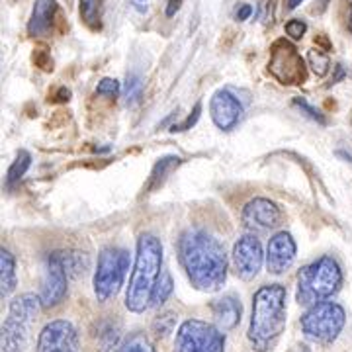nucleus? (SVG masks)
<instances>
[{
    "label": "nucleus",
    "mask_w": 352,
    "mask_h": 352,
    "mask_svg": "<svg viewBox=\"0 0 352 352\" xmlns=\"http://www.w3.org/2000/svg\"><path fill=\"white\" fill-rule=\"evenodd\" d=\"M178 261L190 284L200 292H219L227 280L223 245L201 229H188L178 239Z\"/></svg>",
    "instance_id": "nucleus-1"
},
{
    "label": "nucleus",
    "mask_w": 352,
    "mask_h": 352,
    "mask_svg": "<svg viewBox=\"0 0 352 352\" xmlns=\"http://www.w3.org/2000/svg\"><path fill=\"white\" fill-rule=\"evenodd\" d=\"M288 323V292L282 284H266L252 296L251 323L247 339L252 351L268 352L274 349Z\"/></svg>",
    "instance_id": "nucleus-2"
},
{
    "label": "nucleus",
    "mask_w": 352,
    "mask_h": 352,
    "mask_svg": "<svg viewBox=\"0 0 352 352\" xmlns=\"http://www.w3.org/2000/svg\"><path fill=\"white\" fill-rule=\"evenodd\" d=\"M163 272V245L151 233L138 239L135 264L126 292V307L131 314H143L151 307V294Z\"/></svg>",
    "instance_id": "nucleus-3"
},
{
    "label": "nucleus",
    "mask_w": 352,
    "mask_h": 352,
    "mask_svg": "<svg viewBox=\"0 0 352 352\" xmlns=\"http://www.w3.org/2000/svg\"><path fill=\"white\" fill-rule=\"evenodd\" d=\"M342 286V268L333 256H321L315 263L303 266L298 274V303L311 307L327 302Z\"/></svg>",
    "instance_id": "nucleus-4"
},
{
    "label": "nucleus",
    "mask_w": 352,
    "mask_h": 352,
    "mask_svg": "<svg viewBox=\"0 0 352 352\" xmlns=\"http://www.w3.org/2000/svg\"><path fill=\"white\" fill-rule=\"evenodd\" d=\"M43 309L36 294H22L14 298L8 307V317L2 323V352H25L28 337L34 319Z\"/></svg>",
    "instance_id": "nucleus-5"
},
{
    "label": "nucleus",
    "mask_w": 352,
    "mask_h": 352,
    "mask_svg": "<svg viewBox=\"0 0 352 352\" xmlns=\"http://www.w3.org/2000/svg\"><path fill=\"white\" fill-rule=\"evenodd\" d=\"M303 335L317 344H331L346 325V311L337 302H319L307 307L300 319Z\"/></svg>",
    "instance_id": "nucleus-6"
},
{
    "label": "nucleus",
    "mask_w": 352,
    "mask_h": 352,
    "mask_svg": "<svg viewBox=\"0 0 352 352\" xmlns=\"http://www.w3.org/2000/svg\"><path fill=\"white\" fill-rule=\"evenodd\" d=\"M127 268H129V254L118 247H106L98 254V264L94 272V296L100 303L110 302L124 286Z\"/></svg>",
    "instance_id": "nucleus-7"
},
{
    "label": "nucleus",
    "mask_w": 352,
    "mask_h": 352,
    "mask_svg": "<svg viewBox=\"0 0 352 352\" xmlns=\"http://www.w3.org/2000/svg\"><path fill=\"white\" fill-rule=\"evenodd\" d=\"M176 352H226V333L200 319L180 323L175 339Z\"/></svg>",
    "instance_id": "nucleus-8"
},
{
    "label": "nucleus",
    "mask_w": 352,
    "mask_h": 352,
    "mask_svg": "<svg viewBox=\"0 0 352 352\" xmlns=\"http://www.w3.org/2000/svg\"><path fill=\"white\" fill-rule=\"evenodd\" d=\"M268 73L276 78L280 85H303L307 80V67L298 50L288 39H278L270 50L268 59Z\"/></svg>",
    "instance_id": "nucleus-9"
},
{
    "label": "nucleus",
    "mask_w": 352,
    "mask_h": 352,
    "mask_svg": "<svg viewBox=\"0 0 352 352\" xmlns=\"http://www.w3.org/2000/svg\"><path fill=\"white\" fill-rule=\"evenodd\" d=\"M36 352H78V331L67 319L50 321L39 333Z\"/></svg>",
    "instance_id": "nucleus-10"
},
{
    "label": "nucleus",
    "mask_w": 352,
    "mask_h": 352,
    "mask_svg": "<svg viewBox=\"0 0 352 352\" xmlns=\"http://www.w3.org/2000/svg\"><path fill=\"white\" fill-rule=\"evenodd\" d=\"M231 258H233L235 274L241 280H247L249 282L252 278L258 276L264 261H266V254H264L261 241L256 239L254 235H243L235 243Z\"/></svg>",
    "instance_id": "nucleus-11"
},
{
    "label": "nucleus",
    "mask_w": 352,
    "mask_h": 352,
    "mask_svg": "<svg viewBox=\"0 0 352 352\" xmlns=\"http://www.w3.org/2000/svg\"><path fill=\"white\" fill-rule=\"evenodd\" d=\"M67 288H69V272L65 270L57 254L51 252L45 261V278H43L41 292H39V300H41L43 309H51L63 302L67 296Z\"/></svg>",
    "instance_id": "nucleus-12"
},
{
    "label": "nucleus",
    "mask_w": 352,
    "mask_h": 352,
    "mask_svg": "<svg viewBox=\"0 0 352 352\" xmlns=\"http://www.w3.org/2000/svg\"><path fill=\"white\" fill-rule=\"evenodd\" d=\"M243 226L249 231H270L276 229L282 221V212L276 204L268 198H254L243 208Z\"/></svg>",
    "instance_id": "nucleus-13"
},
{
    "label": "nucleus",
    "mask_w": 352,
    "mask_h": 352,
    "mask_svg": "<svg viewBox=\"0 0 352 352\" xmlns=\"http://www.w3.org/2000/svg\"><path fill=\"white\" fill-rule=\"evenodd\" d=\"M296 241L286 231L272 235L266 247V268L270 274H284L296 261Z\"/></svg>",
    "instance_id": "nucleus-14"
},
{
    "label": "nucleus",
    "mask_w": 352,
    "mask_h": 352,
    "mask_svg": "<svg viewBox=\"0 0 352 352\" xmlns=\"http://www.w3.org/2000/svg\"><path fill=\"white\" fill-rule=\"evenodd\" d=\"M210 116L223 131H231L243 118V104L229 90H217L210 100Z\"/></svg>",
    "instance_id": "nucleus-15"
},
{
    "label": "nucleus",
    "mask_w": 352,
    "mask_h": 352,
    "mask_svg": "<svg viewBox=\"0 0 352 352\" xmlns=\"http://www.w3.org/2000/svg\"><path fill=\"white\" fill-rule=\"evenodd\" d=\"M210 307H212L215 325L221 329L223 333L239 325L241 315H243V305H241L239 298L229 294V296L214 300Z\"/></svg>",
    "instance_id": "nucleus-16"
},
{
    "label": "nucleus",
    "mask_w": 352,
    "mask_h": 352,
    "mask_svg": "<svg viewBox=\"0 0 352 352\" xmlns=\"http://www.w3.org/2000/svg\"><path fill=\"white\" fill-rule=\"evenodd\" d=\"M55 12H57V2L55 0H36L34 8H32L30 22H28V36L41 38V36L50 34Z\"/></svg>",
    "instance_id": "nucleus-17"
},
{
    "label": "nucleus",
    "mask_w": 352,
    "mask_h": 352,
    "mask_svg": "<svg viewBox=\"0 0 352 352\" xmlns=\"http://www.w3.org/2000/svg\"><path fill=\"white\" fill-rule=\"evenodd\" d=\"M16 288V261L12 252L2 249L0 251V296L2 300L8 298Z\"/></svg>",
    "instance_id": "nucleus-18"
},
{
    "label": "nucleus",
    "mask_w": 352,
    "mask_h": 352,
    "mask_svg": "<svg viewBox=\"0 0 352 352\" xmlns=\"http://www.w3.org/2000/svg\"><path fill=\"white\" fill-rule=\"evenodd\" d=\"M78 14L82 24L92 32L102 30V16H104V0H78Z\"/></svg>",
    "instance_id": "nucleus-19"
},
{
    "label": "nucleus",
    "mask_w": 352,
    "mask_h": 352,
    "mask_svg": "<svg viewBox=\"0 0 352 352\" xmlns=\"http://www.w3.org/2000/svg\"><path fill=\"white\" fill-rule=\"evenodd\" d=\"M180 163H182V159H180V157H175V155H170V157H163L159 163L153 166L151 176H149V182H147L145 190H147V192H153V190L161 188V186H163V182L166 180V176L170 175V173H173Z\"/></svg>",
    "instance_id": "nucleus-20"
},
{
    "label": "nucleus",
    "mask_w": 352,
    "mask_h": 352,
    "mask_svg": "<svg viewBox=\"0 0 352 352\" xmlns=\"http://www.w3.org/2000/svg\"><path fill=\"white\" fill-rule=\"evenodd\" d=\"M173 289H175V282H173V276H170V272H166L163 270L161 272V276L157 280V284H155V289H153L151 294V307H161L168 298H170V294H173Z\"/></svg>",
    "instance_id": "nucleus-21"
},
{
    "label": "nucleus",
    "mask_w": 352,
    "mask_h": 352,
    "mask_svg": "<svg viewBox=\"0 0 352 352\" xmlns=\"http://www.w3.org/2000/svg\"><path fill=\"white\" fill-rule=\"evenodd\" d=\"M30 164H32V155H30L28 151L18 153V155H16V159H14V163L10 164V168H8L6 184H8V186H14L16 182H20V178L28 173Z\"/></svg>",
    "instance_id": "nucleus-22"
},
{
    "label": "nucleus",
    "mask_w": 352,
    "mask_h": 352,
    "mask_svg": "<svg viewBox=\"0 0 352 352\" xmlns=\"http://www.w3.org/2000/svg\"><path fill=\"white\" fill-rule=\"evenodd\" d=\"M118 352H157L153 342L143 333H131L124 342L122 346L118 349Z\"/></svg>",
    "instance_id": "nucleus-23"
},
{
    "label": "nucleus",
    "mask_w": 352,
    "mask_h": 352,
    "mask_svg": "<svg viewBox=\"0 0 352 352\" xmlns=\"http://www.w3.org/2000/svg\"><path fill=\"white\" fill-rule=\"evenodd\" d=\"M127 106H135L143 98V80L139 75H129L126 80V90H124Z\"/></svg>",
    "instance_id": "nucleus-24"
},
{
    "label": "nucleus",
    "mask_w": 352,
    "mask_h": 352,
    "mask_svg": "<svg viewBox=\"0 0 352 352\" xmlns=\"http://www.w3.org/2000/svg\"><path fill=\"white\" fill-rule=\"evenodd\" d=\"M307 63L309 67L314 69V73L317 76H325L329 73V69H331V61H329V57L323 53V51H309L307 53Z\"/></svg>",
    "instance_id": "nucleus-25"
},
{
    "label": "nucleus",
    "mask_w": 352,
    "mask_h": 352,
    "mask_svg": "<svg viewBox=\"0 0 352 352\" xmlns=\"http://www.w3.org/2000/svg\"><path fill=\"white\" fill-rule=\"evenodd\" d=\"M176 323V315L173 311H164V314L157 315L155 321H153V331L159 335V337H166L168 333H173Z\"/></svg>",
    "instance_id": "nucleus-26"
},
{
    "label": "nucleus",
    "mask_w": 352,
    "mask_h": 352,
    "mask_svg": "<svg viewBox=\"0 0 352 352\" xmlns=\"http://www.w3.org/2000/svg\"><path fill=\"white\" fill-rule=\"evenodd\" d=\"M294 104H296V106H298V108H300V110H302V112L305 113L307 118H311L314 122H317V124H321V126H325V124H327V118L319 112L315 106H311V104H309L307 100H303V98H296V100H294Z\"/></svg>",
    "instance_id": "nucleus-27"
},
{
    "label": "nucleus",
    "mask_w": 352,
    "mask_h": 352,
    "mask_svg": "<svg viewBox=\"0 0 352 352\" xmlns=\"http://www.w3.org/2000/svg\"><path fill=\"white\" fill-rule=\"evenodd\" d=\"M96 94H100V96H118L120 94V82L116 80V78H102L100 82H98V87H96Z\"/></svg>",
    "instance_id": "nucleus-28"
},
{
    "label": "nucleus",
    "mask_w": 352,
    "mask_h": 352,
    "mask_svg": "<svg viewBox=\"0 0 352 352\" xmlns=\"http://www.w3.org/2000/svg\"><path fill=\"white\" fill-rule=\"evenodd\" d=\"M305 32H307V24L303 20L294 18V20H289L288 24H286V34L292 39H302L305 36Z\"/></svg>",
    "instance_id": "nucleus-29"
},
{
    "label": "nucleus",
    "mask_w": 352,
    "mask_h": 352,
    "mask_svg": "<svg viewBox=\"0 0 352 352\" xmlns=\"http://www.w3.org/2000/svg\"><path fill=\"white\" fill-rule=\"evenodd\" d=\"M34 63L38 65L39 69H43V71H53V61H51V55L47 53V50L45 47H39V50H36V53H34Z\"/></svg>",
    "instance_id": "nucleus-30"
},
{
    "label": "nucleus",
    "mask_w": 352,
    "mask_h": 352,
    "mask_svg": "<svg viewBox=\"0 0 352 352\" xmlns=\"http://www.w3.org/2000/svg\"><path fill=\"white\" fill-rule=\"evenodd\" d=\"M201 113V104L198 102L196 106H194V110H192V113H190L188 118L180 124V126H173V129L170 131H186V129H190V127L194 126L196 122H198V118H200Z\"/></svg>",
    "instance_id": "nucleus-31"
},
{
    "label": "nucleus",
    "mask_w": 352,
    "mask_h": 352,
    "mask_svg": "<svg viewBox=\"0 0 352 352\" xmlns=\"http://www.w3.org/2000/svg\"><path fill=\"white\" fill-rule=\"evenodd\" d=\"M254 12V8H252L251 4H241L239 8H237V12H235V20L237 22H245V20H249Z\"/></svg>",
    "instance_id": "nucleus-32"
},
{
    "label": "nucleus",
    "mask_w": 352,
    "mask_h": 352,
    "mask_svg": "<svg viewBox=\"0 0 352 352\" xmlns=\"http://www.w3.org/2000/svg\"><path fill=\"white\" fill-rule=\"evenodd\" d=\"M180 6H182V0H168V2H166V16H168V18L176 16V12L180 10Z\"/></svg>",
    "instance_id": "nucleus-33"
},
{
    "label": "nucleus",
    "mask_w": 352,
    "mask_h": 352,
    "mask_svg": "<svg viewBox=\"0 0 352 352\" xmlns=\"http://www.w3.org/2000/svg\"><path fill=\"white\" fill-rule=\"evenodd\" d=\"M131 4L138 12H147V0H131Z\"/></svg>",
    "instance_id": "nucleus-34"
},
{
    "label": "nucleus",
    "mask_w": 352,
    "mask_h": 352,
    "mask_svg": "<svg viewBox=\"0 0 352 352\" xmlns=\"http://www.w3.org/2000/svg\"><path fill=\"white\" fill-rule=\"evenodd\" d=\"M57 102H67L71 98V90H67V88H59V92H57Z\"/></svg>",
    "instance_id": "nucleus-35"
},
{
    "label": "nucleus",
    "mask_w": 352,
    "mask_h": 352,
    "mask_svg": "<svg viewBox=\"0 0 352 352\" xmlns=\"http://www.w3.org/2000/svg\"><path fill=\"white\" fill-rule=\"evenodd\" d=\"M303 0H288V8L289 10H294V8H298L300 4H302Z\"/></svg>",
    "instance_id": "nucleus-36"
},
{
    "label": "nucleus",
    "mask_w": 352,
    "mask_h": 352,
    "mask_svg": "<svg viewBox=\"0 0 352 352\" xmlns=\"http://www.w3.org/2000/svg\"><path fill=\"white\" fill-rule=\"evenodd\" d=\"M349 32H352V0H351V14H349Z\"/></svg>",
    "instance_id": "nucleus-37"
}]
</instances>
